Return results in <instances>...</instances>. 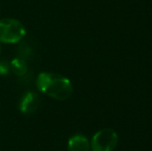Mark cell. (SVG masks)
<instances>
[{"label":"cell","instance_id":"5","mask_svg":"<svg viewBox=\"0 0 152 151\" xmlns=\"http://www.w3.org/2000/svg\"><path fill=\"white\" fill-rule=\"evenodd\" d=\"M67 151H90V142L85 136L74 135L67 142Z\"/></svg>","mask_w":152,"mask_h":151},{"label":"cell","instance_id":"7","mask_svg":"<svg viewBox=\"0 0 152 151\" xmlns=\"http://www.w3.org/2000/svg\"><path fill=\"white\" fill-rule=\"evenodd\" d=\"M10 71V63L6 60H0V75L6 76L8 75Z\"/></svg>","mask_w":152,"mask_h":151},{"label":"cell","instance_id":"8","mask_svg":"<svg viewBox=\"0 0 152 151\" xmlns=\"http://www.w3.org/2000/svg\"><path fill=\"white\" fill-rule=\"evenodd\" d=\"M0 54H1V46H0Z\"/></svg>","mask_w":152,"mask_h":151},{"label":"cell","instance_id":"3","mask_svg":"<svg viewBox=\"0 0 152 151\" xmlns=\"http://www.w3.org/2000/svg\"><path fill=\"white\" fill-rule=\"evenodd\" d=\"M118 143V135L112 128L98 131L92 137L90 149L92 151H113Z\"/></svg>","mask_w":152,"mask_h":151},{"label":"cell","instance_id":"6","mask_svg":"<svg viewBox=\"0 0 152 151\" xmlns=\"http://www.w3.org/2000/svg\"><path fill=\"white\" fill-rule=\"evenodd\" d=\"M10 71L15 74L16 76L23 77L26 75L27 71H28V64H27L26 60L21 57H16L10 62Z\"/></svg>","mask_w":152,"mask_h":151},{"label":"cell","instance_id":"2","mask_svg":"<svg viewBox=\"0 0 152 151\" xmlns=\"http://www.w3.org/2000/svg\"><path fill=\"white\" fill-rule=\"evenodd\" d=\"M26 35V29L20 21L12 18L0 20V42L18 44Z\"/></svg>","mask_w":152,"mask_h":151},{"label":"cell","instance_id":"4","mask_svg":"<svg viewBox=\"0 0 152 151\" xmlns=\"http://www.w3.org/2000/svg\"><path fill=\"white\" fill-rule=\"evenodd\" d=\"M40 105V98L35 92L28 91L24 93L23 96L21 97L20 103H19V109L21 113L25 115L33 114L34 112L37 111Z\"/></svg>","mask_w":152,"mask_h":151},{"label":"cell","instance_id":"1","mask_svg":"<svg viewBox=\"0 0 152 151\" xmlns=\"http://www.w3.org/2000/svg\"><path fill=\"white\" fill-rule=\"evenodd\" d=\"M35 84L39 92L56 101H66L74 92L72 81L59 74L42 71L38 74Z\"/></svg>","mask_w":152,"mask_h":151}]
</instances>
